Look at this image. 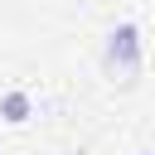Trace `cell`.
<instances>
[{"instance_id":"6da1fadb","label":"cell","mask_w":155,"mask_h":155,"mask_svg":"<svg viewBox=\"0 0 155 155\" xmlns=\"http://www.w3.org/2000/svg\"><path fill=\"white\" fill-rule=\"evenodd\" d=\"M107 68L121 82H136V73H140V29L136 24H116L111 29V39H107Z\"/></svg>"},{"instance_id":"7a4b0ae2","label":"cell","mask_w":155,"mask_h":155,"mask_svg":"<svg viewBox=\"0 0 155 155\" xmlns=\"http://www.w3.org/2000/svg\"><path fill=\"white\" fill-rule=\"evenodd\" d=\"M0 111H5V121H24V116H29V97H24V92H5Z\"/></svg>"}]
</instances>
